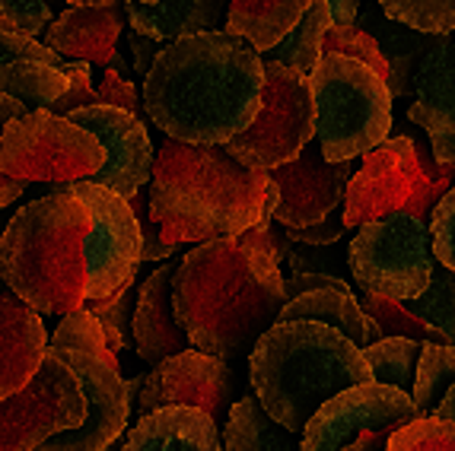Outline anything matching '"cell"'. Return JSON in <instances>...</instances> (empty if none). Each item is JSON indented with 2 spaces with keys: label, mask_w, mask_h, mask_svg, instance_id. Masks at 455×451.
<instances>
[{
  "label": "cell",
  "mask_w": 455,
  "mask_h": 451,
  "mask_svg": "<svg viewBox=\"0 0 455 451\" xmlns=\"http://www.w3.org/2000/svg\"><path fill=\"white\" fill-rule=\"evenodd\" d=\"M26 112H29V108H26L23 102H16V99H10V96H0V134H4V128H7L10 121ZM23 188H26L23 181H13V178H7V175H0V210L23 194Z\"/></svg>",
  "instance_id": "cell-45"
},
{
  "label": "cell",
  "mask_w": 455,
  "mask_h": 451,
  "mask_svg": "<svg viewBox=\"0 0 455 451\" xmlns=\"http://www.w3.org/2000/svg\"><path fill=\"white\" fill-rule=\"evenodd\" d=\"M411 124L427 134L433 156L455 162V32L436 36L414 76Z\"/></svg>",
  "instance_id": "cell-18"
},
{
  "label": "cell",
  "mask_w": 455,
  "mask_h": 451,
  "mask_svg": "<svg viewBox=\"0 0 455 451\" xmlns=\"http://www.w3.org/2000/svg\"><path fill=\"white\" fill-rule=\"evenodd\" d=\"M0 20L13 26L16 32L36 38L52 23V7L48 0H0Z\"/></svg>",
  "instance_id": "cell-40"
},
{
  "label": "cell",
  "mask_w": 455,
  "mask_h": 451,
  "mask_svg": "<svg viewBox=\"0 0 455 451\" xmlns=\"http://www.w3.org/2000/svg\"><path fill=\"white\" fill-rule=\"evenodd\" d=\"M172 264H163L150 277L144 280L140 293H137L134 305V321H131V337H134L137 356L147 366L169 360L175 353L191 350V340L185 328L175 318L172 305Z\"/></svg>",
  "instance_id": "cell-19"
},
{
  "label": "cell",
  "mask_w": 455,
  "mask_h": 451,
  "mask_svg": "<svg viewBox=\"0 0 455 451\" xmlns=\"http://www.w3.org/2000/svg\"><path fill=\"white\" fill-rule=\"evenodd\" d=\"M331 29V13L325 0H312L309 10L299 16V23L287 32L274 48L265 51V60H277L283 67H293L309 76L322 58V38Z\"/></svg>",
  "instance_id": "cell-29"
},
{
  "label": "cell",
  "mask_w": 455,
  "mask_h": 451,
  "mask_svg": "<svg viewBox=\"0 0 455 451\" xmlns=\"http://www.w3.org/2000/svg\"><path fill=\"white\" fill-rule=\"evenodd\" d=\"M306 80L315 102V140L328 162L360 159L388 137L395 99L370 64L347 54H322Z\"/></svg>",
  "instance_id": "cell-6"
},
{
  "label": "cell",
  "mask_w": 455,
  "mask_h": 451,
  "mask_svg": "<svg viewBox=\"0 0 455 451\" xmlns=\"http://www.w3.org/2000/svg\"><path fill=\"white\" fill-rule=\"evenodd\" d=\"M131 210H134L137 217V226H140V239H144V261H166V257H172L175 245H166L160 235V223L150 217V203H147V194L144 188L137 191L134 197H128Z\"/></svg>",
  "instance_id": "cell-41"
},
{
  "label": "cell",
  "mask_w": 455,
  "mask_h": 451,
  "mask_svg": "<svg viewBox=\"0 0 455 451\" xmlns=\"http://www.w3.org/2000/svg\"><path fill=\"white\" fill-rule=\"evenodd\" d=\"M220 432L229 451H303L299 436L271 420V414L259 404L255 394H243L229 407Z\"/></svg>",
  "instance_id": "cell-27"
},
{
  "label": "cell",
  "mask_w": 455,
  "mask_h": 451,
  "mask_svg": "<svg viewBox=\"0 0 455 451\" xmlns=\"http://www.w3.org/2000/svg\"><path fill=\"white\" fill-rule=\"evenodd\" d=\"M433 416H440V420H452L455 423V384L446 392V398L440 400V407L433 410Z\"/></svg>",
  "instance_id": "cell-50"
},
{
  "label": "cell",
  "mask_w": 455,
  "mask_h": 451,
  "mask_svg": "<svg viewBox=\"0 0 455 451\" xmlns=\"http://www.w3.org/2000/svg\"><path fill=\"white\" fill-rule=\"evenodd\" d=\"M172 305L195 350L229 360L281 315V264L239 235L201 241L175 264Z\"/></svg>",
  "instance_id": "cell-3"
},
{
  "label": "cell",
  "mask_w": 455,
  "mask_h": 451,
  "mask_svg": "<svg viewBox=\"0 0 455 451\" xmlns=\"http://www.w3.org/2000/svg\"><path fill=\"white\" fill-rule=\"evenodd\" d=\"M90 226V207L70 188L26 203L0 235V280L38 315L80 312Z\"/></svg>",
  "instance_id": "cell-5"
},
{
  "label": "cell",
  "mask_w": 455,
  "mask_h": 451,
  "mask_svg": "<svg viewBox=\"0 0 455 451\" xmlns=\"http://www.w3.org/2000/svg\"><path fill=\"white\" fill-rule=\"evenodd\" d=\"M4 296H10V286L4 283V280H0V299H4Z\"/></svg>",
  "instance_id": "cell-53"
},
{
  "label": "cell",
  "mask_w": 455,
  "mask_h": 451,
  "mask_svg": "<svg viewBox=\"0 0 455 451\" xmlns=\"http://www.w3.org/2000/svg\"><path fill=\"white\" fill-rule=\"evenodd\" d=\"M424 344L408 337H382L379 344H372L363 350V360L372 372V382L392 384L398 392L414 388V372H418V360Z\"/></svg>",
  "instance_id": "cell-31"
},
{
  "label": "cell",
  "mask_w": 455,
  "mask_h": 451,
  "mask_svg": "<svg viewBox=\"0 0 455 451\" xmlns=\"http://www.w3.org/2000/svg\"><path fill=\"white\" fill-rule=\"evenodd\" d=\"M347 264L360 289L395 302L418 299L433 277V239L427 219L388 213L357 226Z\"/></svg>",
  "instance_id": "cell-8"
},
{
  "label": "cell",
  "mask_w": 455,
  "mask_h": 451,
  "mask_svg": "<svg viewBox=\"0 0 455 451\" xmlns=\"http://www.w3.org/2000/svg\"><path fill=\"white\" fill-rule=\"evenodd\" d=\"M99 102L102 106H115L122 108V112H131L140 118V99H137V90L131 80H124L118 70L106 67V74H102V83H99Z\"/></svg>",
  "instance_id": "cell-44"
},
{
  "label": "cell",
  "mask_w": 455,
  "mask_h": 451,
  "mask_svg": "<svg viewBox=\"0 0 455 451\" xmlns=\"http://www.w3.org/2000/svg\"><path fill=\"white\" fill-rule=\"evenodd\" d=\"M357 302H360V309L379 324L386 337H408V340H420V344H446L440 331H433L430 324H424L420 318L411 315V312L404 309V302L366 293V289H360Z\"/></svg>",
  "instance_id": "cell-34"
},
{
  "label": "cell",
  "mask_w": 455,
  "mask_h": 451,
  "mask_svg": "<svg viewBox=\"0 0 455 451\" xmlns=\"http://www.w3.org/2000/svg\"><path fill=\"white\" fill-rule=\"evenodd\" d=\"M322 54H347V58H357L363 64H370L382 80H388V60L382 54L379 42L363 32L357 23L354 26H331L322 38Z\"/></svg>",
  "instance_id": "cell-37"
},
{
  "label": "cell",
  "mask_w": 455,
  "mask_h": 451,
  "mask_svg": "<svg viewBox=\"0 0 455 451\" xmlns=\"http://www.w3.org/2000/svg\"><path fill=\"white\" fill-rule=\"evenodd\" d=\"M70 7H102V4H115V0H68Z\"/></svg>",
  "instance_id": "cell-51"
},
{
  "label": "cell",
  "mask_w": 455,
  "mask_h": 451,
  "mask_svg": "<svg viewBox=\"0 0 455 451\" xmlns=\"http://www.w3.org/2000/svg\"><path fill=\"white\" fill-rule=\"evenodd\" d=\"M281 191L265 169L235 162L223 146L166 140L150 175V217L166 245L235 239L251 226H267Z\"/></svg>",
  "instance_id": "cell-2"
},
{
  "label": "cell",
  "mask_w": 455,
  "mask_h": 451,
  "mask_svg": "<svg viewBox=\"0 0 455 451\" xmlns=\"http://www.w3.org/2000/svg\"><path fill=\"white\" fill-rule=\"evenodd\" d=\"M122 451H223L220 426L197 407H160L128 429Z\"/></svg>",
  "instance_id": "cell-21"
},
{
  "label": "cell",
  "mask_w": 455,
  "mask_h": 451,
  "mask_svg": "<svg viewBox=\"0 0 455 451\" xmlns=\"http://www.w3.org/2000/svg\"><path fill=\"white\" fill-rule=\"evenodd\" d=\"M134 305H137V296H134V283L128 286V289H122V293L115 296V299L108 302H86L84 309L90 312L92 318L99 321V328H102V337H106V346L112 350L115 356L122 353L124 346H131V321H134Z\"/></svg>",
  "instance_id": "cell-35"
},
{
  "label": "cell",
  "mask_w": 455,
  "mask_h": 451,
  "mask_svg": "<svg viewBox=\"0 0 455 451\" xmlns=\"http://www.w3.org/2000/svg\"><path fill=\"white\" fill-rule=\"evenodd\" d=\"M58 360H64L70 366V372L76 376L80 388L86 398V416L76 429L58 432L48 442H42L36 451H102L115 442L118 436H124L128 429V416L134 400L128 398L124 378L118 368L106 366L102 360H96L86 350L76 346H48Z\"/></svg>",
  "instance_id": "cell-13"
},
{
  "label": "cell",
  "mask_w": 455,
  "mask_h": 451,
  "mask_svg": "<svg viewBox=\"0 0 455 451\" xmlns=\"http://www.w3.org/2000/svg\"><path fill=\"white\" fill-rule=\"evenodd\" d=\"M4 60H45V64H54L61 67V54H54L48 45H42L38 38L23 36V32L7 29L0 32V64Z\"/></svg>",
  "instance_id": "cell-42"
},
{
  "label": "cell",
  "mask_w": 455,
  "mask_h": 451,
  "mask_svg": "<svg viewBox=\"0 0 455 451\" xmlns=\"http://www.w3.org/2000/svg\"><path fill=\"white\" fill-rule=\"evenodd\" d=\"M251 394L271 420L303 436L309 416L344 388L372 382L363 350L319 321H274L249 353Z\"/></svg>",
  "instance_id": "cell-4"
},
{
  "label": "cell",
  "mask_w": 455,
  "mask_h": 451,
  "mask_svg": "<svg viewBox=\"0 0 455 451\" xmlns=\"http://www.w3.org/2000/svg\"><path fill=\"white\" fill-rule=\"evenodd\" d=\"M74 124L90 131L99 143H102V166L96 169L90 181L102 185V188L122 194L124 201L134 197L140 188L150 185L153 175V143L144 128V118H137L131 112H122L115 106H86L68 115Z\"/></svg>",
  "instance_id": "cell-16"
},
{
  "label": "cell",
  "mask_w": 455,
  "mask_h": 451,
  "mask_svg": "<svg viewBox=\"0 0 455 451\" xmlns=\"http://www.w3.org/2000/svg\"><path fill=\"white\" fill-rule=\"evenodd\" d=\"M61 70H64V76H68V90H64V96L58 99L48 112L68 118V115L76 112V108L99 106V92L92 90L90 64H84V60H68V64H61Z\"/></svg>",
  "instance_id": "cell-39"
},
{
  "label": "cell",
  "mask_w": 455,
  "mask_h": 451,
  "mask_svg": "<svg viewBox=\"0 0 455 451\" xmlns=\"http://www.w3.org/2000/svg\"><path fill=\"white\" fill-rule=\"evenodd\" d=\"M265 60V58H261ZM315 137V102L306 74L265 60V92L261 108L243 134H235L223 150L249 169H274L293 162L306 143Z\"/></svg>",
  "instance_id": "cell-10"
},
{
  "label": "cell",
  "mask_w": 455,
  "mask_h": 451,
  "mask_svg": "<svg viewBox=\"0 0 455 451\" xmlns=\"http://www.w3.org/2000/svg\"><path fill=\"white\" fill-rule=\"evenodd\" d=\"M277 321L328 324L334 331H341L350 344H357L360 350L379 344L386 337L379 324L360 309V302L350 286H325V289H309V293L296 296L293 302H287L281 309Z\"/></svg>",
  "instance_id": "cell-24"
},
{
  "label": "cell",
  "mask_w": 455,
  "mask_h": 451,
  "mask_svg": "<svg viewBox=\"0 0 455 451\" xmlns=\"http://www.w3.org/2000/svg\"><path fill=\"white\" fill-rule=\"evenodd\" d=\"M357 172V162H328L322 156L319 140L312 137L303 153L293 162L267 169L271 181L281 191L274 219L281 226H312L325 219L331 210L344 207L350 175Z\"/></svg>",
  "instance_id": "cell-17"
},
{
  "label": "cell",
  "mask_w": 455,
  "mask_h": 451,
  "mask_svg": "<svg viewBox=\"0 0 455 451\" xmlns=\"http://www.w3.org/2000/svg\"><path fill=\"white\" fill-rule=\"evenodd\" d=\"M131 51H134V70L147 76L153 58H156V42H153V38H147V36H137V32H134V36H131Z\"/></svg>",
  "instance_id": "cell-48"
},
{
  "label": "cell",
  "mask_w": 455,
  "mask_h": 451,
  "mask_svg": "<svg viewBox=\"0 0 455 451\" xmlns=\"http://www.w3.org/2000/svg\"><path fill=\"white\" fill-rule=\"evenodd\" d=\"M312 0H229L223 32L245 38L259 54L274 48L299 23Z\"/></svg>",
  "instance_id": "cell-26"
},
{
  "label": "cell",
  "mask_w": 455,
  "mask_h": 451,
  "mask_svg": "<svg viewBox=\"0 0 455 451\" xmlns=\"http://www.w3.org/2000/svg\"><path fill=\"white\" fill-rule=\"evenodd\" d=\"M357 20H363L360 29L370 32V36L379 42L382 54H386V60H388L386 83H388V90H392V99H408L411 80L418 76L420 60H424L427 48L433 45V38L436 36H424V32H414V29H408V26L392 23V20L379 10L376 0H372L370 7L360 10Z\"/></svg>",
  "instance_id": "cell-25"
},
{
  "label": "cell",
  "mask_w": 455,
  "mask_h": 451,
  "mask_svg": "<svg viewBox=\"0 0 455 451\" xmlns=\"http://www.w3.org/2000/svg\"><path fill=\"white\" fill-rule=\"evenodd\" d=\"M102 143L70 118L32 108L0 134V175L13 181H86L102 166Z\"/></svg>",
  "instance_id": "cell-9"
},
{
  "label": "cell",
  "mask_w": 455,
  "mask_h": 451,
  "mask_svg": "<svg viewBox=\"0 0 455 451\" xmlns=\"http://www.w3.org/2000/svg\"><path fill=\"white\" fill-rule=\"evenodd\" d=\"M131 29L153 42L223 32L229 0H124Z\"/></svg>",
  "instance_id": "cell-23"
},
{
  "label": "cell",
  "mask_w": 455,
  "mask_h": 451,
  "mask_svg": "<svg viewBox=\"0 0 455 451\" xmlns=\"http://www.w3.org/2000/svg\"><path fill=\"white\" fill-rule=\"evenodd\" d=\"M344 233H347V226H344V207L331 210L325 219H319V223H312V226H283L287 241H306V245H334Z\"/></svg>",
  "instance_id": "cell-43"
},
{
  "label": "cell",
  "mask_w": 455,
  "mask_h": 451,
  "mask_svg": "<svg viewBox=\"0 0 455 451\" xmlns=\"http://www.w3.org/2000/svg\"><path fill=\"white\" fill-rule=\"evenodd\" d=\"M68 90L61 67L45 60H4L0 64V96L23 102L26 108H52Z\"/></svg>",
  "instance_id": "cell-28"
},
{
  "label": "cell",
  "mask_w": 455,
  "mask_h": 451,
  "mask_svg": "<svg viewBox=\"0 0 455 451\" xmlns=\"http://www.w3.org/2000/svg\"><path fill=\"white\" fill-rule=\"evenodd\" d=\"M455 384V346L449 344H424L414 372L411 400L420 416H433L446 392Z\"/></svg>",
  "instance_id": "cell-30"
},
{
  "label": "cell",
  "mask_w": 455,
  "mask_h": 451,
  "mask_svg": "<svg viewBox=\"0 0 455 451\" xmlns=\"http://www.w3.org/2000/svg\"><path fill=\"white\" fill-rule=\"evenodd\" d=\"M418 407L408 392H398L392 384L366 382L344 388L331 400L315 410L306 423L303 451H341L357 436L370 429H402L411 420H418Z\"/></svg>",
  "instance_id": "cell-14"
},
{
  "label": "cell",
  "mask_w": 455,
  "mask_h": 451,
  "mask_svg": "<svg viewBox=\"0 0 455 451\" xmlns=\"http://www.w3.org/2000/svg\"><path fill=\"white\" fill-rule=\"evenodd\" d=\"M392 436H395L392 429H370V432L357 436L350 445H344L341 451H386V445Z\"/></svg>",
  "instance_id": "cell-49"
},
{
  "label": "cell",
  "mask_w": 455,
  "mask_h": 451,
  "mask_svg": "<svg viewBox=\"0 0 455 451\" xmlns=\"http://www.w3.org/2000/svg\"><path fill=\"white\" fill-rule=\"evenodd\" d=\"M265 60L245 38L201 32L169 42L144 76V112L166 137L223 146L261 108Z\"/></svg>",
  "instance_id": "cell-1"
},
{
  "label": "cell",
  "mask_w": 455,
  "mask_h": 451,
  "mask_svg": "<svg viewBox=\"0 0 455 451\" xmlns=\"http://www.w3.org/2000/svg\"><path fill=\"white\" fill-rule=\"evenodd\" d=\"M64 188L74 191L92 217L86 235V302H108L134 283L144 261L140 226L131 203L96 181H70Z\"/></svg>",
  "instance_id": "cell-11"
},
{
  "label": "cell",
  "mask_w": 455,
  "mask_h": 451,
  "mask_svg": "<svg viewBox=\"0 0 455 451\" xmlns=\"http://www.w3.org/2000/svg\"><path fill=\"white\" fill-rule=\"evenodd\" d=\"M86 416L84 388L64 360L48 350L38 372L16 394L0 400V451H36Z\"/></svg>",
  "instance_id": "cell-12"
},
{
  "label": "cell",
  "mask_w": 455,
  "mask_h": 451,
  "mask_svg": "<svg viewBox=\"0 0 455 451\" xmlns=\"http://www.w3.org/2000/svg\"><path fill=\"white\" fill-rule=\"evenodd\" d=\"M122 36V16L115 4L102 7H68L48 29V42L54 54L84 64H112L115 45Z\"/></svg>",
  "instance_id": "cell-22"
},
{
  "label": "cell",
  "mask_w": 455,
  "mask_h": 451,
  "mask_svg": "<svg viewBox=\"0 0 455 451\" xmlns=\"http://www.w3.org/2000/svg\"><path fill=\"white\" fill-rule=\"evenodd\" d=\"M325 286H347V283L331 277V273H293V277L283 280V305L293 302L296 296L309 293V289H325Z\"/></svg>",
  "instance_id": "cell-46"
},
{
  "label": "cell",
  "mask_w": 455,
  "mask_h": 451,
  "mask_svg": "<svg viewBox=\"0 0 455 451\" xmlns=\"http://www.w3.org/2000/svg\"><path fill=\"white\" fill-rule=\"evenodd\" d=\"M449 188V181H433L424 172L414 137H386L376 150L360 156L357 172L350 175L344 191V226L357 229L388 213L430 219L436 201Z\"/></svg>",
  "instance_id": "cell-7"
},
{
  "label": "cell",
  "mask_w": 455,
  "mask_h": 451,
  "mask_svg": "<svg viewBox=\"0 0 455 451\" xmlns=\"http://www.w3.org/2000/svg\"><path fill=\"white\" fill-rule=\"evenodd\" d=\"M376 4L392 23L424 36L455 32V0H376Z\"/></svg>",
  "instance_id": "cell-33"
},
{
  "label": "cell",
  "mask_w": 455,
  "mask_h": 451,
  "mask_svg": "<svg viewBox=\"0 0 455 451\" xmlns=\"http://www.w3.org/2000/svg\"><path fill=\"white\" fill-rule=\"evenodd\" d=\"M122 445H124V439H122V436H118V439H115V442H112V445H108V448H102V451H122Z\"/></svg>",
  "instance_id": "cell-52"
},
{
  "label": "cell",
  "mask_w": 455,
  "mask_h": 451,
  "mask_svg": "<svg viewBox=\"0 0 455 451\" xmlns=\"http://www.w3.org/2000/svg\"><path fill=\"white\" fill-rule=\"evenodd\" d=\"M48 353V331L42 315L20 296L0 299V400L16 394L38 372Z\"/></svg>",
  "instance_id": "cell-20"
},
{
  "label": "cell",
  "mask_w": 455,
  "mask_h": 451,
  "mask_svg": "<svg viewBox=\"0 0 455 451\" xmlns=\"http://www.w3.org/2000/svg\"><path fill=\"white\" fill-rule=\"evenodd\" d=\"M325 4L331 13V26H354L363 10V0H325Z\"/></svg>",
  "instance_id": "cell-47"
},
{
  "label": "cell",
  "mask_w": 455,
  "mask_h": 451,
  "mask_svg": "<svg viewBox=\"0 0 455 451\" xmlns=\"http://www.w3.org/2000/svg\"><path fill=\"white\" fill-rule=\"evenodd\" d=\"M386 451H455V423L440 416H418L395 429Z\"/></svg>",
  "instance_id": "cell-36"
},
{
  "label": "cell",
  "mask_w": 455,
  "mask_h": 451,
  "mask_svg": "<svg viewBox=\"0 0 455 451\" xmlns=\"http://www.w3.org/2000/svg\"><path fill=\"white\" fill-rule=\"evenodd\" d=\"M404 309L424 324H430L433 331H440L449 346H455V271L449 267H433L430 286L418 299L404 302Z\"/></svg>",
  "instance_id": "cell-32"
},
{
  "label": "cell",
  "mask_w": 455,
  "mask_h": 451,
  "mask_svg": "<svg viewBox=\"0 0 455 451\" xmlns=\"http://www.w3.org/2000/svg\"><path fill=\"white\" fill-rule=\"evenodd\" d=\"M427 223H430L433 257H436V264L455 271V185L436 201Z\"/></svg>",
  "instance_id": "cell-38"
},
{
  "label": "cell",
  "mask_w": 455,
  "mask_h": 451,
  "mask_svg": "<svg viewBox=\"0 0 455 451\" xmlns=\"http://www.w3.org/2000/svg\"><path fill=\"white\" fill-rule=\"evenodd\" d=\"M233 388L235 376L229 362L191 346L185 353L156 362L153 372H147L140 398L134 400V410L137 416H147L160 407H197L223 429L229 407H233Z\"/></svg>",
  "instance_id": "cell-15"
}]
</instances>
